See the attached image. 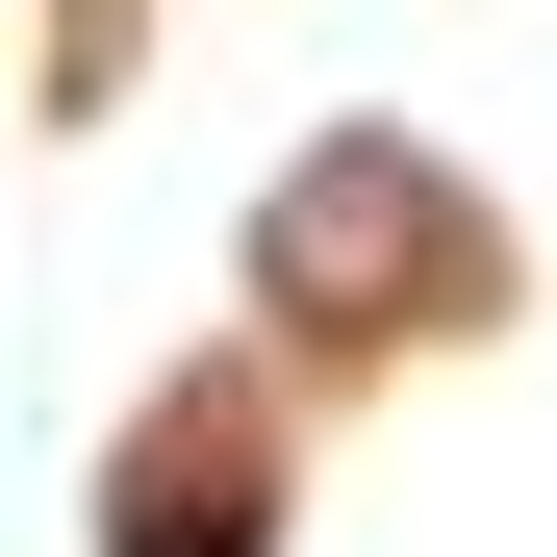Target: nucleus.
I'll return each mask as SVG.
<instances>
[{"label":"nucleus","instance_id":"1","mask_svg":"<svg viewBox=\"0 0 557 557\" xmlns=\"http://www.w3.org/2000/svg\"><path fill=\"white\" fill-rule=\"evenodd\" d=\"M381 278H456V177H431V152H305V203H278V305L355 330Z\"/></svg>","mask_w":557,"mask_h":557},{"label":"nucleus","instance_id":"2","mask_svg":"<svg viewBox=\"0 0 557 557\" xmlns=\"http://www.w3.org/2000/svg\"><path fill=\"white\" fill-rule=\"evenodd\" d=\"M278 532V482H253V456L203 431V456H127V507H102V557H253Z\"/></svg>","mask_w":557,"mask_h":557}]
</instances>
